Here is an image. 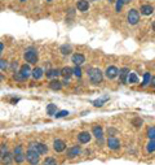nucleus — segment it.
Here are the masks:
<instances>
[{
    "label": "nucleus",
    "instance_id": "79ce46f5",
    "mask_svg": "<svg viewBox=\"0 0 155 165\" xmlns=\"http://www.w3.org/2000/svg\"><path fill=\"white\" fill-rule=\"evenodd\" d=\"M3 51H4V44H3V42H0V55L3 53Z\"/></svg>",
    "mask_w": 155,
    "mask_h": 165
},
{
    "label": "nucleus",
    "instance_id": "c85d7f7f",
    "mask_svg": "<svg viewBox=\"0 0 155 165\" xmlns=\"http://www.w3.org/2000/svg\"><path fill=\"white\" fill-rule=\"evenodd\" d=\"M72 73H74V75H76L78 78H80L81 74H83V72H81L80 65H75V68H72Z\"/></svg>",
    "mask_w": 155,
    "mask_h": 165
},
{
    "label": "nucleus",
    "instance_id": "de8ad7c7",
    "mask_svg": "<svg viewBox=\"0 0 155 165\" xmlns=\"http://www.w3.org/2000/svg\"><path fill=\"white\" fill-rule=\"evenodd\" d=\"M47 2H52V0H47Z\"/></svg>",
    "mask_w": 155,
    "mask_h": 165
},
{
    "label": "nucleus",
    "instance_id": "7c9ffc66",
    "mask_svg": "<svg viewBox=\"0 0 155 165\" xmlns=\"http://www.w3.org/2000/svg\"><path fill=\"white\" fill-rule=\"evenodd\" d=\"M147 137H149V139L155 140V126H150L147 129Z\"/></svg>",
    "mask_w": 155,
    "mask_h": 165
},
{
    "label": "nucleus",
    "instance_id": "49530a36",
    "mask_svg": "<svg viewBox=\"0 0 155 165\" xmlns=\"http://www.w3.org/2000/svg\"><path fill=\"white\" fill-rule=\"evenodd\" d=\"M19 2H22V3H23V2H26V0H19Z\"/></svg>",
    "mask_w": 155,
    "mask_h": 165
},
{
    "label": "nucleus",
    "instance_id": "c9c22d12",
    "mask_svg": "<svg viewBox=\"0 0 155 165\" xmlns=\"http://www.w3.org/2000/svg\"><path fill=\"white\" fill-rule=\"evenodd\" d=\"M8 68H9V65H8V61H7V60L0 59V70H7Z\"/></svg>",
    "mask_w": 155,
    "mask_h": 165
},
{
    "label": "nucleus",
    "instance_id": "a19ab883",
    "mask_svg": "<svg viewBox=\"0 0 155 165\" xmlns=\"http://www.w3.org/2000/svg\"><path fill=\"white\" fill-rule=\"evenodd\" d=\"M150 85H151L153 87H155V75L151 77V81H150Z\"/></svg>",
    "mask_w": 155,
    "mask_h": 165
},
{
    "label": "nucleus",
    "instance_id": "bb28decb",
    "mask_svg": "<svg viewBox=\"0 0 155 165\" xmlns=\"http://www.w3.org/2000/svg\"><path fill=\"white\" fill-rule=\"evenodd\" d=\"M138 82V77L136 73H129L128 75V83H137Z\"/></svg>",
    "mask_w": 155,
    "mask_h": 165
},
{
    "label": "nucleus",
    "instance_id": "2f4dec72",
    "mask_svg": "<svg viewBox=\"0 0 155 165\" xmlns=\"http://www.w3.org/2000/svg\"><path fill=\"white\" fill-rule=\"evenodd\" d=\"M142 124H143V121L140 118V117H136V118L132 120V125L134 126V128H141Z\"/></svg>",
    "mask_w": 155,
    "mask_h": 165
},
{
    "label": "nucleus",
    "instance_id": "39448f33",
    "mask_svg": "<svg viewBox=\"0 0 155 165\" xmlns=\"http://www.w3.org/2000/svg\"><path fill=\"white\" fill-rule=\"evenodd\" d=\"M105 75H106V78H109V79H114V78H116V77L119 75V69L116 66H114V65L107 66L106 68V70H105Z\"/></svg>",
    "mask_w": 155,
    "mask_h": 165
},
{
    "label": "nucleus",
    "instance_id": "c756f323",
    "mask_svg": "<svg viewBox=\"0 0 155 165\" xmlns=\"http://www.w3.org/2000/svg\"><path fill=\"white\" fill-rule=\"evenodd\" d=\"M9 151H8V146L5 144V143H2L0 144V159H2L5 153H8Z\"/></svg>",
    "mask_w": 155,
    "mask_h": 165
},
{
    "label": "nucleus",
    "instance_id": "f704fd0d",
    "mask_svg": "<svg viewBox=\"0 0 155 165\" xmlns=\"http://www.w3.org/2000/svg\"><path fill=\"white\" fill-rule=\"evenodd\" d=\"M150 81H151V77H150V73H145L142 86H146V85H149V83H150Z\"/></svg>",
    "mask_w": 155,
    "mask_h": 165
},
{
    "label": "nucleus",
    "instance_id": "4be33fe9",
    "mask_svg": "<svg viewBox=\"0 0 155 165\" xmlns=\"http://www.w3.org/2000/svg\"><path fill=\"white\" fill-rule=\"evenodd\" d=\"M57 113V105L56 104H48V107H47V114L48 116H54Z\"/></svg>",
    "mask_w": 155,
    "mask_h": 165
},
{
    "label": "nucleus",
    "instance_id": "20e7f679",
    "mask_svg": "<svg viewBox=\"0 0 155 165\" xmlns=\"http://www.w3.org/2000/svg\"><path fill=\"white\" fill-rule=\"evenodd\" d=\"M127 21L129 25H137L138 21H140V12L137 9H129L128 13H127Z\"/></svg>",
    "mask_w": 155,
    "mask_h": 165
},
{
    "label": "nucleus",
    "instance_id": "0eeeda50",
    "mask_svg": "<svg viewBox=\"0 0 155 165\" xmlns=\"http://www.w3.org/2000/svg\"><path fill=\"white\" fill-rule=\"evenodd\" d=\"M53 149H54L56 152H64L66 149V143L65 140L62 139H54V142H53Z\"/></svg>",
    "mask_w": 155,
    "mask_h": 165
},
{
    "label": "nucleus",
    "instance_id": "f03ea898",
    "mask_svg": "<svg viewBox=\"0 0 155 165\" xmlns=\"http://www.w3.org/2000/svg\"><path fill=\"white\" fill-rule=\"evenodd\" d=\"M26 160L30 165H38L40 163V153L34 148H28L26 152Z\"/></svg>",
    "mask_w": 155,
    "mask_h": 165
},
{
    "label": "nucleus",
    "instance_id": "2eb2a0df",
    "mask_svg": "<svg viewBox=\"0 0 155 165\" xmlns=\"http://www.w3.org/2000/svg\"><path fill=\"white\" fill-rule=\"evenodd\" d=\"M62 81H58L57 78H54V79H52L51 82H49V89L51 90H53V91H58V90H61L62 89Z\"/></svg>",
    "mask_w": 155,
    "mask_h": 165
},
{
    "label": "nucleus",
    "instance_id": "f3484780",
    "mask_svg": "<svg viewBox=\"0 0 155 165\" xmlns=\"http://www.w3.org/2000/svg\"><path fill=\"white\" fill-rule=\"evenodd\" d=\"M92 134H93L97 139L101 140L102 137H104V130H102V128H101L100 125H96V126H93V129H92Z\"/></svg>",
    "mask_w": 155,
    "mask_h": 165
},
{
    "label": "nucleus",
    "instance_id": "e433bc0d",
    "mask_svg": "<svg viewBox=\"0 0 155 165\" xmlns=\"http://www.w3.org/2000/svg\"><path fill=\"white\" fill-rule=\"evenodd\" d=\"M21 152H23V147H22L21 144L16 146V148H14V151H13V155H16V153H21Z\"/></svg>",
    "mask_w": 155,
    "mask_h": 165
},
{
    "label": "nucleus",
    "instance_id": "b1692460",
    "mask_svg": "<svg viewBox=\"0 0 155 165\" xmlns=\"http://www.w3.org/2000/svg\"><path fill=\"white\" fill-rule=\"evenodd\" d=\"M60 51H61V53L62 55H70L71 53V46L70 44H64V46H61V48H60Z\"/></svg>",
    "mask_w": 155,
    "mask_h": 165
},
{
    "label": "nucleus",
    "instance_id": "4468645a",
    "mask_svg": "<svg viewBox=\"0 0 155 165\" xmlns=\"http://www.w3.org/2000/svg\"><path fill=\"white\" fill-rule=\"evenodd\" d=\"M76 8H78V11H80V12H87L89 9V2L88 0H78V3H76Z\"/></svg>",
    "mask_w": 155,
    "mask_h": 165
},
{
    "label": "nucleus",
    "instance_id": "9b49d317",
    "mask_svg": "<svg viewBox=\"0 0 155 165\" xmlns=\"http://www.w3.org/2000/svg\"><path fill=\"white\" fill-rule=\"evenodd\" d=\"M18 72L21 73V75H22L25 79H27L28 77L31 75V73H32L31 68H30V65H28V64H23V65H21V66H19V70H18Z\"/></svg>",
    "mask_w": 155,
    "mask_h": 165
},
{
    "label": "nucleus",
    "instance_id": "1a4fd4ad",
    "mask_svg": "<svg viewBox=\"0 0 155 165\" xmlns=\"http://www.w3.org/2000/svg\"><path fill=\"white\" fill-rule=\"evenodd\" d=\"M80 152H81L80 146H72V147H70L69 149H67V157L69 159H75L76 156H79Z\"/></svg>",
    "mask_w": 155,
    "mask_h": 165
},
{
    "label": "nucleus",
    "instance_id": "6e6552de",
    "mask_svg": "<svg viewBox=\"0 0 155 165\" xmlns=\"http://www.w3.org/2000/svg\"><path fill=\"white\" fill-rule=\"evenodd\" d=\"M91 139H92V134L89 132H81L78 134V140H79V143H81V144L89 143Z\"/></svg>",
    "mask_w": 155,
    "mask_h": 165
},
{
    "label": "nucleus",
    "instance_id": "72a5a7b5",
    "mask_svg": "<svg viewBox=\"0 0 155 165\" xmlns=\"http://www.w3.org/2000/svg\"><path fill=\"white\" fill-rule=\"evenodd\" d=\"M123 5H124V0H116V3H115V9H116V12H120V11H122Z\"/></svg>",
    "mask_w": 155,
    "mask_h": 165
},
{
    "label": "nucleus",
    "instance_id": "ddd939ff",
    "mask_svg": "<svg viewBox=\"0 0 155 165\" xmlns=\"http://www.w3.org/2000/svg\"><path fill=\"white\" fill-rule=\"evenodd\" d=\"M129 69L128 68H122L119 70V78L122 83H128V75H129Z\"/></svg>",
    "mask_w": 155,
    "mask_h": 165
},
{
    "label": "nucleus",
    "instance_id": "f257e3e1",
    "mask_svg": "<svg viewBox=\"0 0 155 165\" xmlns=\"http://www.w3.org/2000/svg\"><path fill=\"white\" fill-rule=\"evenodd\" d=\"M87 73H88L89 81L93 85H100L104 79V73L101 72L98 68H89V69L87 70Z\"/></svg>",
    "mask_w": 155,
    "mask_h": 165
},
{
    "label": "nucleus",
    "instance_id": "a211bd4d",
    "mask_svg": "<svg viewBox=\"0 0 155 165\" xmlns=\"http://www.w3.org/2000/svg\"><path fill=\"white\" fill-rule=\"evenodd\" d=\"M13 161H14V156H13V153H11V152L5 153V155H4V156L2 157L3 165H12Z\"/></svg>",
    "mask_w": 155,
    "mask_h": 165
},
{
    "label": "nucleus",
    "instance_id": "423d86ee",
    "mask_svg": "<svg viewBox=\"0 0 155 165\" xmlns=\"http://www.w3.org/2000/svg\"><path fill=\"white\" fill-rule=\"evenodd\" d=\"M28 148H34V149H36V151L40 153V155H45L48 152V147H47V144L44 143H30V146H28Z\"/></svg>",
    "mask_w": 155,
    "mask_h": 165
},
{
    "label": "nucleus",
    "instance_id": "dca6fc26",
    "mask_svg": "<svg viewBox=\"0 0 155 165\" xmlns=\"http://www.w3.org/2000/svg\"><path fill=\"white\" fill-rule=\"evenodd\" d=\"M140 11H141V14H143V16H150V14H153L154 8H153V5H150V4H143V5H141V8H140Z\"/></svg>",
    "mask_w": 155,
    "mask_h": 165
},
{
    "label": "nucleus",
    "instance_id": "a18cd8bd",
    "mask_svg": "<svg viewBox=\"0 0 155 165\" xmlns=\"http://www.w3.org/2000/svg\"><path fill=\"white\" fill-rule=\"evenodd\" d=\"M129 2H132V0H124V4H127V3H129Z\"/></svg>",
    "mask_w": 155,
    "mask_h": 165
},
{
    "label": "nucleus",
    "instance_id": "393cba45",
    "mask_svg": "<svg viewBox=\"0 0 155 165\" xmlns=\"http://www.w3.org/2000/svg\"><path fill=\"white\" fill-rule=\"evenodd\" d=\"M109 100V98L107 96H105V98H102V99H97V100H93V105L94 107H98V108H101V107H102L106 101Z\"/></svg>",
    "mask_w": 155,
    "mask_h": 165
},
{
    "label": "nucleus",
    "instance_id": "aec40b11",
    "mask_svg": "<svg viewBox=\"0 0 155 165\" xmlns=\"http://www.w3.org/2000/svg\"><path fill=\"white\" fill-rule=\"evenodd\" d=\"M47 78H57L58 75H61V69H49L45 73Z\"/></svg>",
    "mask_w": 155,
    "mask_h": 165
},
{
    "label": "nucleus",
    "instance_id": "9d476101",
    "mask_svg": "<svg viewBox=\"0 0 155 165\" xmlns=\"http://www.w3.org/2000/svg\"><path fill=\"white\" fill-rule=\"evenodd\" d=\"M107 147L110 149H113V151H116V149L120 148V140L115 137H110L107 139Z\"/></svg>",
    "mask_w": 155,
    "mask_h": 165
},
{
    "label": "nucleus",
    "instance_id": "4c0bfd02",
    "mask_svg": "<svg viewBox=\"0 0 155 165\" xmlns=\"http://www.w3.org/2000/svg\"><path fill=\"white\" fill-rule=\"evenodd\" d=\"M107 133L111 135V137H113V135L116 133V130H115V129H109V130H107Z\"/></svg>",
    "mask_w": 155,
    "mask_h": 165
},
{
    "label": "nucleus",
    "instance_id": "ea45409f",
    "mask_svg": "<svg viewBox=\"0 0 155 165\" xmlns=\"http://www.w3.org/2000/svg\"><path fill=\"white\" fill-rule=\"evenodd\" d=\"M62 85H64V86H69V78H65L64 81H62Z\"/></svg>",
    "mask_w": 155,
    "mask_h": 165
},
{
    "label": "nucleus",
    "instance_id": "6ab92c4d",
    "mask_svg": "<svg viewBox=\"0 0 155 165\" xmlns=\"http://www.w3.org/2000/svg\"><path fill=\"white\" fill-rule=\"evenodd\" d=\"M61 75L64 77V78H69L70 79V77L74 75V73H72V68H70V66L62 68V69H61Z\"/></svg>",
    "mask_w": 155,
    "mask_h": 165
},
{
    "label": "nucleus",
    "instance_id": "f8f14e48",
    "mask_svg": "<svg viewBox=\"0 0 155 165\" xmlns=\"http://www.w3.org/2000/svg\"><path fill=\"white\" fill-rule=\"evenodd\" d=\"M71 61L74 62L75 65H81L85 62V56L83 55V53H74L71 57Z\"/></svg>",
    "mask_w": 155,
    "mask_h": 165
},
{
    "label": "nucleus",
    "instance_id": "37998d69",
    "mask_svg": "<svg viewBox=\"0 0 155 165\" xmlns=\"http://www.w3.org/2000/svg\"><path fill=\"white\" fill-rule=\"evenodd\" d=\"M153 31H154V33H155V21H154V22H153Z\"/></svg>",
    "mask_w": 155,
    "mask_h": 165
},
{
    "label": "nucleus",
    "instance_id": "cd10ccee",
    "mask_svg": "<svg viewBox=\"0 0 155 165\" xmlns=\"http://www.w3.org/2000/svg\"><path fill=\"white\" fill-rule=\"evenodd\" d=\"M43 165H57V160L54 157H47L44 161H43Z\"/></svg>",
    "mask_w": 155,
    "mask_h": 165
},
{
    "label": "nucleus",
    "instance_id": "473e14b6",
    "mask_svg": "<svg viewBox=\"0 0 155 165\" xmlns=\"http://www.w3.org/2000/svg\"><path fill=\"white\" fill-rule=\"evenodd\" d=\"M67 114H70L69 111H57V113L54 114V117L56 118H62V117H66Z\"/></svg>",
    "mask_w": 155,
    "mask_h": 165
},
{
    "label": "nucleus",
    "instance_id": "412c9836",
    "mask_svg": "<svg viewBox=\"0 0 155 165\" xmlns=\"http://www.w3.org/2000/svg\"><path fill=\"white\" fill-rule=\"evenodd\" d=\"M31 75H32V78H34V79H40L41 77L44 75V72H43L41 68H35V69L32 70Z\"/></svg>",
    "mask_w": 155,
    "mask_h": 165
},
{
    "label": "nucleus",
    "instance_id": "a878e982",
    "mask_svg": "<svg viewBox=\"0 0 155 165\" xmlns=\"http://www.w3.org/2000/svg\"><path fill=\"white\" fill-rule=\"evenodd\" d=\"M146 151L149 153H153L155 151V140L154 139H150L149 140V143L146 144Z\"/></svg>",
    "mask_w": 155,
    "mask_h": 165
},
{
    "label": "nucleus",
    "instance_id": "c03bdc74",
    "mask_svg": "<svg viewBox=\"0 0 155 165\" xmlns=\"http://www.w3.org/2000/svg\"><path fill=\"white\" fill-rule=\"evenodd\" d=\"M3 79H4V75L2 74V73H0V81H3Z\"/></svg>",
    "mask_w": 155,
    "mask_h": 165
},
{
    "label": "nucleus",
    "instance_id": "5701e85b",
    "mask_svg": "<svg viewBox=\"0 0 155 165\" xmlns=\"http://www.w3.org/2000/svg\"><path fill=\"white\" fill-rule=\"evenodd\" d=\"M13 156H14V161H16L17 164H22V163L26 160V155L23 153V152H21V153H16V155H13Z\"/></svg>",
    "mask_w": 155,
    "mask_h": 165
},
{
    "label": "nucleus",
    "instance_id": "58836bf2",
    "mask_svg": "<svg viewBox=\"0 0 155 165\" xmlns=\"http://www.w3.org/2000/svg\"><path fill=\"white\" fill-rule=\"evenodd\" d=\"M17 68H18V64H17V61H14L13 64H12V69H13V70H16Z\"/></svg>",
    "mask_w": 155,
    "mask_h": 165
},
{
    "label": "nucleus",
    "instance_id": "7ed1b4c3",
    "mask_svg": "<svg viewBox=\"0 0 155 165\" xmlns=\"http://www.w3.org/2000/svg\"><path fill=\"white\" fill-rule=\"evenodd\" d=\"M23 59H25V61L28 62V64H36L39 60L38 51L35 48H28V50H26L25 53H23Z\"/></svg>",
    "mask_w": 155,
    "mask_h": 165
}]
</instances>
